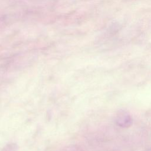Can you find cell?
Listing matches in <instances>:
<instances>
[{
	"instance_id": "obj_1",
	"label": "cell",
	"mask_w": 151,
	"mask_h": 151,
	"mask_svg": "<svg viewBox=\"0 0 151 151\" xmlns=\"http://www.w3.org/2000/svg\"><path fill=\"white\" fill-rule=\"evenodd\" d=\"M117 124L122 127H129L132 124V119L130 115L124 110L118 111L116 117Z\"/></svg>"
}]
</instances>
